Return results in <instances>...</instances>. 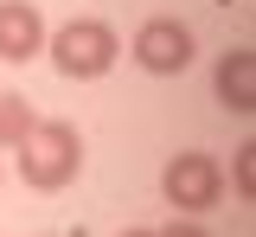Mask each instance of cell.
<instances>
[{
    "mask_svg": "<svg viewBox=\"0 0 256 237\" xmlns=\"http://www.w3.org/2000/svg\"><path fill=\"white\" fill-rule=\"evenodd\" d=\"M160 199L173 205L180 218H198V212H212L224 199V167L218 154H205V148H186V154H173L166 167H160Z\"/></svg>",
    "mask_w": 256,
    "mask_h": 237,
    "instance_id": "obj_3",
    "label": "cell"
},
{
    "mask_svg": "<svg viewBox=\"0 0 256 237\" xmlns=\"http://www.w3.org/2000/svg\"><path fill=\"white\" fill-rule=\"evenodd\" d=\"M45 52V13L32 0H0V64H32Z\"/></svg>",
    "mask_w": 256,
    "mask_h": 237,
    "instance_id": "obj_5",
    "label": "cell"
},
{
    "mask_svg": "<svg viewBox=\"0 0 256 237\" xmlns=\"http://www.w3.org/2000/svg\"><path fill=\"white\" fill-rule=\"evenodd\" d=\"M212 90H218V102L230 109V116H250L256 109V52H224L218 70H212Z\"/></svg>",
    "mask_w": 256,
    "mask_h": 237,
    "instance_id": "obj_6",
    "label": "cell"
},
{
    "mask_svg": "<svg viewBox=\"0 0 256 237\" xmlns=\"http://www.w3.org/2000/svg\"><path fill=\"white\" fill-rule=\"evenodd\" d=\"M32 122H38V109H32L20 90H0V148H20L32 135Z\"/></svg>",
    "mask_w": 256,
    "mask_h": 237,
    "instance_id": "obj_7",
    "label": "cell"
},
{
    "mask_svg": "<svg viewBox=\"0 0 256 237\" xmlns=\"http://www.w3.org/2000/svg\"><path fill=\"white\" fill-rule=\"evenodd\" d=\"M230 186H237V199H256V141L237 148V160H230Z\"/></svg>",
    "mask_w": 256,
    "mask_h": 237,
    "instance_id": "obj_8",
    "label": "cell"
},
{
    "mask_svg": "<svg viewBox=\"0 0 256 237\" xmlns=\"http://www.w3.org/2000/svg\"><path fill=\"white\" fill-rule=\"evenodd\" d=\"M128 58L148 70V77H180V70H192V58H198V38H192V26L180 13H154V20L134 26Z\"/></svg>",
    "mask_w": 256,
    "mask_h": 237,
    "instance_id": "obj_4",
    "label": "cell"
},
{
    "mask_svg": "<svg viewBox=\"0 0 256 237\" xmlns=\"http://www.w3.org/2000/svg\"><path fill=\"white\" fill-rule=\"evenodd\" d=\"M160 237H212L198 218H173V224H160Z\"/></svg>",
    "mask_w": 256,
    "mask_h": 237,
    "instance_id": "obj_9",
    "label": "cell"
},
{
    "mask_svg": "<svg viewBox=\"0 0 256 237\" xmlns=\"http://www.w3.org/2000/svg\"><path fill=\"white\" fill-rule=\"evenodd\" d=\"M122 237H160V231H154V224H134V231H122Z\"/></svg>",
    "mask_w": 256,
    "mask_h": 237,
    "instance_id": "obj_10",
    "label": "cell"
},
{
    "mask_svg": "<svg viewBox=\"0 0 256 237\" xmlns=\"http://www.w3.org/2000/svg\"><path fill=\"white\" fill-rule=\"evenodd\" d=\"M45 58L58 77L70 84H90V77H109L116 58H122V32L109 26V20H70L58 32H45Z\"/></svg>",
    "mask_w": 256,
    "mask_h": 237,
    "instance_id": "obj_2",
    "label": "cell"
},
{
    "mask_svg": "<svg viewBox=\"0 0 256 237\" xmlns=\"http://www.w3.org/2000/svg\"><path fill=\"white\" fill-rule=\"evenodd\" d=\"M77 173H84V135L58 116H38L32 135L20 141V180L32 192H64Z\"/></svg>",
    "mask_w": 256,
    "mask_h": 237,
    "instance_id": "obj_1",
    "label": "cell"
}]
</instances>
